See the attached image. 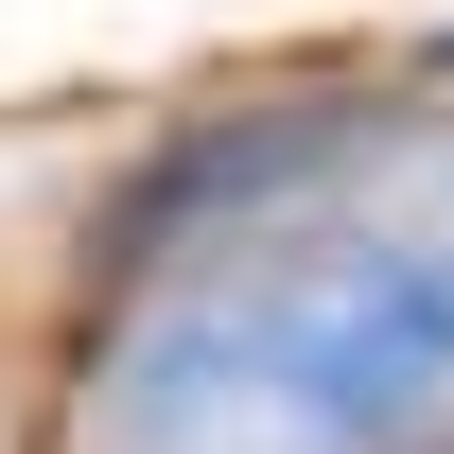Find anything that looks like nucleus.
I'll return each mask as SVG.
<instances>
[{"instance_id":"obj_3","label":"nucleus","mask_w":454,"mask_h":454,"mask_svg":"<svg viewBox=\"0 0 454 454\" xmlns=\"http://www.w3.org/2000/svg\"><path fill=\"white\" fill-rule=\"evenodd\" d=\"M419 210H437V245H454V140H437V158H419Z\"/></svg>"},{"instance_id":"obj_4","label":"nucleus","mask_w":454,"mask_h":454,"mask_svg":"<svg viewBox=\"0 0 454 454\" xmlns=\"http://www.w3.org/2000/svg\"><path fill=\"white\" fill-rule=\"evenodd\" d=\"M437 70H454V35H437Z\"/></svg>"},{"instance_id":"obj_2","label":"nucleus","mask_w":454,"mask_h":454,"mask_svg":"<svg viewBox=\"0 0 454 454\" xmlns=\"http://www.w3.org/2000/svg\"><path fill=\"white\" fill-rule=\"evenodd\" d=\"M385 140H402V106H385V88H349V70H297V88H227V106L158 122V140L106 175V210H88V297L158 280V262H192V245H245V227L315 210V192H349Z\"/></svg>"},{"instance_id":"obj_1","label":"nucleus","mask_w":454,"mask_h":454,"mask_svg":"<svg viewBox=\"0 0 454 454\" xmlns=\"http://www.w3.org/2000/svg\"><path fill=\"white\" fill-rule=\"evenodd\" d=\"M454 402V245L385 158L315 210L88 297L53 454H419Z\"/></svg>"}]
</instances>
